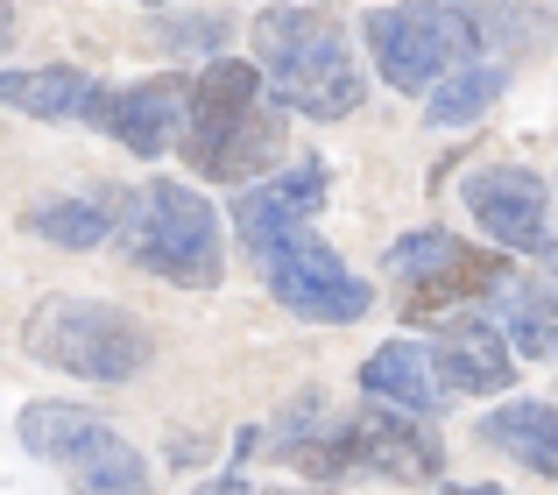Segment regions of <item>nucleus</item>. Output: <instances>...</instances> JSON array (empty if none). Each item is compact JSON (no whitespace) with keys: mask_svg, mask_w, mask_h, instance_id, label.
Here are the masks:
<instances>
[{"mask_svg":"<svg viewBox=\"0 0 558 495\" xmlns=\"http://www.w3.org/2000/svg\"><path fill=\"white\" fill-rule=\"evenodd\" d=\"M247 43H255V71H262L269 107L304 113V121L361 113L368 79H361L354 50H347V28L326 8H262L247 22Z\"/></svg>","mask_w":558,"mask_h":495,"instance_id":"obj_1","label":"nucleus"},{"mask_svg":"<svg viewBox=\"0 0 558 495\" xmlns=\"http://www.w3.org/2000/svg\"><path fill=\"white\" fill-rule=\"evenodd\" d=\"M22 347L43 369H64V375H78V383H107V389L135 383L156 361L149 318H135L128 304H107V298H71V290L28 304Z\"/></svg>","mask_w":558,"mask_h":495,"instance_id":"obj_2","label":"nucleus"},{"mask_svg":"<svg viewBox=\"0 0 558 495\" xmlns=\"http://www.w3.org/2000/svg\"><path fill=\"white\" fill-rule=\"evenodd\" d=\"M113 234L149 276L184 290H213L227 276V241H219V213L205 192H191L178 178H149L135 192H121Z\"/></svg>","mask_w":558,"mask_h":495,"instance_id":"obj_3","label":"nucleus"},{"mask_svg":"<svg viewBox=\"0 0 558 495\" xmlns=\"http://www.w3.org/2000/svg\"><path fill=\"white\" fill-rule=\"evenodd\" d=\"M361 36H368V57H375L389 93H424L446 71L481 57L452 0H389V8H368L361 14Z\"/></svg>","mask_w":558,"mask_h":495,"instance_id":"obj_4","label":"nucleus"},{"mask_svg":"<svg viewBox=\"0 0 558 495\" xmlns=\"http://www.w3.org/2000/svg\"><path fill=\"white\" fill-rule=\"evenodd\" d=\"M255 269H262V283H269V298L283 304V312L312 318V326H354V318L375 312V283L347 269L312 220L276 234L269 247H255Z\"/></svg>","mask_w":558,"mask_h":495,"instance_id":"obj_5","label":"nucleus"},{"mask_svg":"<svg viewBox=\"0 0 558 495\" xmlns=\"http://www.w3.org/2000/svg\"><path fill=\"white\" fill-rule=\"evenodd\" d=\"M460 206L502 255L551 262V184H545V170H531V164H481V170H466Z\"/></svg>","mask_w":558,"mask_h":495,"instance_id":"obj_6","label":"nucleus"},{"mask_svg":"<svg viewBox=\"0 0 558 495\" xmlns=\"http://www.w3.org/2000/svg\"><path fill=\"white\" fill-rule=\"evenodd\" d=\"M389 276L396 283H417V304L410 312H438V304L481 298L495 276H509V255H481L446 227H417V234L389 241Z\"/></svg>","mask_w":558,"mask_h":495,"instance_id":"obj_7","label":"nucleus"},{"mask_svg":"<svg viewBox=\"0 0 558 495\" xmlns=\"http://www.w3.org/2000/svg\"><path fill=\"white\" fill-rule=\"evenodd\" d=\"M347 454H354V474H389L403 488H424L446 474V446L432 439V425L389 411V403H361L347 418Z\"/></svg>","mask_w":558,"mask_h":495,"instance_id":"obj_8","label":"nucleus"},{"mask_svg":"<svg viewBox=\"0 0 558 495\" xmlns=\"http://www.w3.org/2000/svg\"><path fill=\"white\" fill-rule=\"evenodd\" d=\"M255 99H262V71L247 64V57H205L198 79H191V99H184V135H178L184 164H191V170H205L213 142L227 135V128L241 121Z\"/></svg>","mask_w":558,"mask_h":495,"instance_id":"obj_9","label":"nucleus"},{"mask_svg":"<svg viewBox=\"0 0 558 495\" xmlns=\"http://www.w3.org/2000/svg\"><path fill=\"white\" fill-rule=\"evenodd\" d=\"M424 347H432V369L446 383V397H502L517 383V354H509V340L481 312L446 318L438 340H424Z\"/></svg>","mask_w":558,"mask_h":495,"instance_id":"obj_10","label":"nucleus"},{"mask_svg":"<svg viewBox=\"0 0 558 495\" xmlns=\"http://www.w3.org/2000/svg\"><path fill=\"white\" fill-rule=\"evenodd\" d=\"M262 439L276 446L283 468L312 474V482H340V474H354V454H347V418L326 403V389H298V397L276 411V425L262 432Z\"/></svg>","mask_w":558,"mask_h":495,"instance_id":"obj_11","label":"nucleus"},{"mask_svg":"<svg viewBox=\"0 0 558 495\" xmlns=\"http://www.w3.org/2000/svg\"><path fill=\"white\" fill-rule=\"evenodd\" d=\"M184 99H191L184 71H156V79H142V85H113L99 135H113L135 156H163V149H178V135H184Z\"/></svg>","mask_w":558,"mask_h":495,"instance_id":"obj_12","label":"nucleus"},{"mask_svg":"<svg viewBox=\"0 0 558 495\" xmlns=\"http://www.w3.org/2000/svg\"><path fill=\"white\" fill-rule=\"evenodd\" d=\"M481 298H488V326L502 333L509 340V354L517 361H551V347H558V290H551V276H495L488 290H481Z\"/></svg>","mask_w":558,"mask_h":495,"instance_id":"obj_13","label":"nucleus"},{"mask_svg":"<svg viewBox=\"0 0 558 495\" xmlns=\"http://www.w3.org/2000/svg\"><path fill=\"white\" fill-rule=\"evenodd\" d=\"M361 397L389 403V411H403V418L452 411V397H446V383H438L432 347H424V340H381L375 354L361 361Z\"/></svg>","mask_w":558,"mask_h":495,"instance_id":"obj_14","label":"nucleus"},{"mask_svg":"<svg viewBox=\"0 0 558 495\" xmlns=\"http://www.w3.org/2000/svg\"><path fill=\"white\" fill-rule=\"evenodd\" d=\"M283 142H290V128H283V107L255 99V107H247L241 121H233L227 135L213 142V156H205V178H219V184H255L262 170H276Z\"/></svg>","mask_w":558,"mask_h":495,"instance_id":"obj_15","label":"nucleus"},{"mask_svg":"<svg viewBox=\"0 0 558 495\" xmlns=\"http://www.w3.org/2000/svg\"><path fill=\"white\" fill-rule=\"evenodd\" d=\"M481 446L523 460L531 474H558V411L545 397H509L481 418Z\"/></svg>","mask_w":558,"mask_h":495,"instance_id":"obj_16","label":"nucleus"},{"mask_svg":"<svg viewBox=\"0 0 558 495\" xmlns=\"http://www.w3.org/2000/svg\"><path fill=\"white\" fill-rule=\"evenodd\" d=\"M93 71L78 64H28V71H0V107L22 121H78Z\"/></svg>","mask_w":558,"mask_h":495,"instance_id":"obj_17","label":"nucleus"},{"mask_svg":"<svg viewBox=\"0 0 558 495\" xmlns=\"http://www.w3.org/2000/svg\"><path fill=\"white\" fill-rule=\"evenodd\" d=\"M113 213H121V192H64V198L28 206L22 227L50 247H99L113 234Z\"/></svg>","mask_w":558,"mask_h":495,"instance_id":"obj_18","label":"nucleus"},{"mask_svg":"<svg viewBox=\"0 0 558 495\" xmlns=\"http://www.w3.org/2000/svg\"><path fill=\"white\" fill-rule=\"evenodd\" d=\"M107 432V418L85 411V403H22V418H14V439H22L28 460H50V468H64L71 454H78L85 439H99Z\"/></svg>","mask_w":558,"mask_h":495,"instance_id":"obj_19","label":"nucleus"},{"mask_svg":"<svg viewBox=\"0 0 558 495\" xmlns=\"http://www.w3.org/2000/svg\"><path fill=\"white\" fill-rule=\"evenodd\" d=\"M64 474H71V488H78V495H149V460H142L121 432L85 439L78 454L64 460Z\"/></svg>","mask_w":558,"mask_h":495,"instance_id":"obj_20","label":"nucleus"},{"mask_svg":"<svg viewBox=\"0 0 558 495\" xmlns=\"http://www.w3.org/2000/svg\"><path fill=\"white\" fill-rule=\"evenodd\" d=\"M502 93H509V71L460 64V71H446L438 85H424V128H438V135H446V128H474Z\"/></svg>","mask_w":558,"mask_h":495,"instance_id":"obj_21","label":"nucleus"},{"mask_svg":"<svg viewBox=\"0 0 558 495\" xmlns=\"http://www.w3.org/2000/svg\"><path fill=\"white\" fill-rule=\"evenodd\" d=\"M466 22V36H474V50H502L517 57L523 43H537V14L523 8V0H452Z\"/></svg>","mask_w":558,"mask_h":495,"instance_id":"obj_22","label":"nucleus"},{"mask_svg":"<svg viewBox=\"0 0 558 495\" xmlns=\"http://www.w3.org/2000/svg\"><path fill=\"white\" fill-rule=\"evenodd\" d=\"M290 227H304V220L276 198V184H241V198H233V234L247 241V255L269 247L276 234H290Z\"/></svg>","mask_w":558,"mask_h":495,"instance_id":"obj_23","label":"nucleus"},{"mask_svg":"<svg viewBox=\"0 0 558 495\" xmlns=\"http://www.w3.org/2000/svg\"><path fill=\"white\" fill-rule=\"evenodd\" d=\"M227 43V14H191V22H163V50L170 57H219Z\"/></svg>","mask_w":558,"mask_h":495,"instance_id":"obj_24","label":"nucleus"},{"mask_svg":"<svg viewBox=\"0 0 558 495\" xmlns=\"http://www.w3.org/2000/svg\"><path fill=\"white\" fill-rule=\"evenodd\" d=\"M233 468H247V460H262V425H247V432H233Z\"/></svg>","mask_w":558,"mask_h":495,"instance_id":"obj_25","label":"nucleus"},{"mask_svg":"<svg viewBox=\"0 0 558 495\" xmlns=\"http://www.w3.org/2000/svg\"><path fill=\"white\" fill-rule=\"evenodd\" d=\"M198 460H205L198 439H178V446H170V468H198Z\"/></svg>","mask_w":558,"mask_h":495,"instance_id":"obj_26","label":"nucleus"},{"mask_svg":"<svg viewBox=\"0 0 558 495\" xmlns=\"http://www.w3.org/2000/svg\"><path fill=\"white\" fill-rule=\"evenodd\" d=\"M198 495H255V488H247V482H241V474H219V482H205Z\"/></svg>","mask_w":558,"mask_h":495,"instance_id":"obj_27","label":"nucleus"},{"mask_svg":"<svg viewBox=\"0 0 558 495\" xmlns=\"http://www.w3.org/2000/svg\"><path fill=\"white\" fill-rule=\"evenodd\" d=\"M438 495H502V488H495V482H446Z\"/></svg>","mask_w":558,"mask_h":495,"instance_id":"obj_28","label":"nucleus"},{"mask_svg":"<svg viewBox=\"0 0 558 495\" xmlns=\"http://www.w3.org/2000/svg\"><path fill=\"white\" fill-rule=\"evenodd\" d=\"M14 43V0H0V50Z\"/></svg>","mask_w":558,"mask_h":495,"instance_id":"obj_29","label":"nucleus"},{"mask_svg":"<svg viewBox=\"0 0 558 495\" xmlns=\"http://www.w3.org/2000/svg\"><path fill=\"white\" fill-rule=\"evenodd\" d=\"M135 8H170V0H135Z\"/></svg>","mask_w":558,"mask_h":495,"instance_id":"obj_30","label":"nucleus"},{"mask_svg":"<svg viewBox=\"0 0 558 495\" xmlns=\"http://www.w3.org/2000/svg\"><path fill=\"white\" fill-rule=\"evenodd\" d=\"M269 495H283V488H269Z\"/></svg>","mask_w":558,"mask_h":495,"instance_id":"obj_31","label":"nucleus"}]
</instances>
